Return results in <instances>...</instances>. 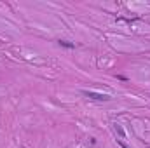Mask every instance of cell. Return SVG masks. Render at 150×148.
Returning <instances> with one entry per match:
<instances>
[{"label": "cell", "mask_w": 150, "mask_h": 148, "mask_svg": "<svg viewBox=\"0 0 150 148\" xmlns=\"http://www.w3.org/2000/svg\"><path fill=\"white\" fill-rule=\"evenodd\" d=\"M82 94L93 101H110L112 99L110 94H101V92H94V91H82Z\"/></svg>", "instance_id": "1"}, {"label": "cell", "mask_w": 150, "mask_h": 148, "mask_svg": "<svg viewBox=\"0 0 150 148\" xmlns=\"http://www.w3.org/2000/svg\"><path fill=\"white\" fill-rule=\"evenodd\" d=\"M113 127H115V131H117V134H119V136H120V138L124 140V138H126V132H124V129H122V125H120V124H113Z\"/></svg>", "instance_id": "2"}, {"label": "cell", "mask_w": 150, "mask_h": 148, "mask_svg": "<svg viewBox=\"0 0 150 148\" xmlns=\"http://www.w3.org/2000/svg\"><path fill=\"white\" fill-rule=\"evenodd\" d=\"M58 44H59L61 47H67V49H75V44H70L68 40H59Z\"/></svg>", "instance_id": "3"}, {"label": "cell", "mask_w": 150, "mask_h": 148, "mask_svg": "<svg viewBox=\"0 0 150 148\" xmlns=\"http://www.w3.org/2000/svg\"><path fill=\"white\" fill-rule=\"evenodd\" d=\"M119 145H120V148H129L126 143H124V141H120V140H119Z\"/></svg>", "instance_id": "4"}]
</instances>
